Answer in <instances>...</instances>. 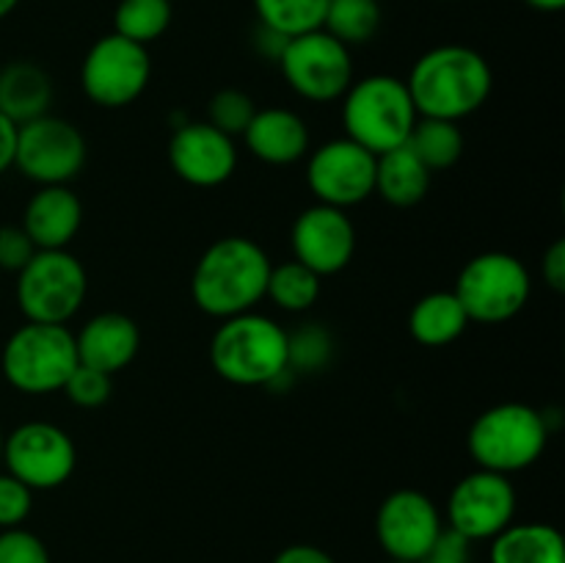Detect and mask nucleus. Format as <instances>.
I'll use <instances>...</instances> for the list:
<instances>
[{"label": "nucleus", "instance_id": "1", "mask_svg": "<svg viewBox=\"0 0 565 563\" xmlns=\"http://www.w3.org/2000/svg\"><path fill=\"white\" fill-rule=\"evenodd\" d=\"M406 88L419 116L461 121L491 97L494 72L483 53L467 44H439L414 61Z\"/></svg>", "mask_w": 565, "mask_h": 563}, {"label": "nucleus", "instance_id": "2", "mask_svg": "<svg viewBox=\"0 0 565 563\" xmlns=\"http://www.w3.org/2000/svg\"><path fill=\"white\" fill-rule=\"evenodd\" d=\"M270 257L257 241L243 235L218 237L204 248L191 274V298L210 318L252 312L265 298Z\"/></svg>", "mask_w": 565, "mask_h": 563}, {"label": "nucleus", "instance_id": "3", "mask_svg": "<svg viewBox=\"0 0 565 563\" xmlns=\"http://www.w3.org/2000/svg\"><path fill=\"white\" fill-rule=\"evenodd\" d=\"M210 364L235 386H270L287 364V331L263 312L221 320L210 340Z\"/></svg>", "mask_w": 565, "mask_h": 563}, {"label": "nucleus", "instance_id": "4", "mask_svg": "<svg viewBox=\"0 0 565 563\" xmlns=\"http://www.w3.org/2000/svg\"><path fill=\"white\" fill-rule=\"evenodd\" d=\"M550 417L530 403L508 401L475 417L467 450L475 467L500 475L522 472L544 456L550 445Z\"/></svg>", "mask_w": 565, "mask_h": 563}, {"label": "nucleus", "instance_id": "5", "mask_svg": "<svg viewBox=\"0 0 565 563\" xmlns=\"http://www.w3.org/2000/svg\"><path fill=\"white\" fill-rule=\"evenodd\" d=\"M417 119L419 114L412 103L406 81L395 75L359 77L342 94L345 138L373 155L403 147Z\"/></svg>", "mask_w": 565, "mask_h": 563}, {"label": "nucleus", "instance_id": "6", "mask_svg": "<svg viewBox=\"0 0 565 563\" xmlns=\"http://www.w3.org/2000/svg\"><path fill=\"white\" fill-rule=\"evenodd\" d=\"M77 368L75 331L55 323H31L11 331L0 353L3 379L22 395H53L64 390Z\"/></svg>", "mask_w": 565, "mask_h": 563}, {"label": "nucleus", "instance_id": "7", "mask_svg": "<svg viewBox=\"0 0 565 563\" xmlns=\"http://www.w3.org/2000/svg\"><path fill=\"white\" fill-rule=\"evenodd\" d=\"M86 293L88 274L70 248L36 252L17 274L14 285L20 312L31 323L66 326L81 312Z\"/></svg>", "mask_w": 565, "mask_h": 563}, {"label": "nucleus", "instance_id": "8", "mask_svg": "<svg viewBox=\"0 0 565 563\" xmlns=\"http://www.w3.org/2000/svg\"><path fill=\"white\" fill-rule=\"evenodd\" d=\"M452 293L463 304L469 320L497 326L516 318L527 307L533 279L516 254L483 252L463 265Z\"/></svg>", "mask_w": 565, "mask_h": 563}, {"label": "nucleus", "instance_id": "9", "mask_svg": "<svg viewBox=\"0 0 565 563\" xmlns=\"http://www.w3.org/2000/svg\"><path fill=\"white\" fill-rule=\"evenodd\" d=\"M276 64L290 92L307 103H334L353 83L351 47L323 28L287 39Z\"/></svg>", "mask_w": 565, "mask_h": 563}, {"label": "nucleus", "instance_id": "10", "mask_svg": "<svg viewBox=\"0 0 565 563\" xmlns=\"http://www.w3.org/2000/svg\"><path fill=\"white\" fill-rule=\"evenodd\" d=\"M149 77H152L149 50L114 31L99 36L81 64L83 94L94 105L108 110L136 103L147 92Z\"/></svg>", "mask_w": 565, "mask_h": 563}, {"label": "nucleus", "instance_id": "11", "mask_svg": "<svg viewBox=\"0 0 565 563\" xmlns=\"http://www.w3.org/2000/svg\"><path fill=\"white\" fill-rule=\"evenodd\" d=\"M88 147L70 119L44 114L17 127L14 169L42 185H70L83 171Z\"/></svg>", "mask_w": 565, "mask_h": 563}, {"label": "nucleus", "instance_id": "12", "mask_svg": "<svg viewBox=\"0 0 565 563\" xmlns=\"http://www.w3.org/2000/svg\"><path fill=\"white\" fill-rule=\"evenodd\" d=\"M77 467V447L61 425L31 419L3 436V469L31 491L64 486Z\"/></svg>", "mask_w": 565, "mask_h": 563}, {"label": "nucleus", "instance_id": "13", "mask_svg": "<svg viewBox=\"0 0 565 563\" xmlns=\"http://www.w3.org/2000/svg\"><path fill=\"white\" fill-rule=\"evenodd\" d=\"M516 517V489L511 475L475 467L452 486L445 508V524L469 541H491Z\"/></svg>", "mask_w": 565, "mask_h": 563}, {"label": "nucleus", "instance_id": "14", "mask_svg": "<svg viewBox=\"0 0 565 563\" xmlns=\"http://www.w3.org/2000/svg\"><path fill=\"white\" fill-rule=\"evenodd\" d=\"M307 185L318 204L356 208L375 191V155L351 138H331L307 155Z\"/></svg>", "mask_w": 565, "mask_h": 563}, {"label": "nucleus", "instance_id": "15", "mask_svg": "<svg viewBox=\"0 0 565 563\" xmlns=\"http://www.w3.org/2000/svg\"><path fill=\"white\" fill-rule=\"evenodd\" d=\"M439 506L419 489H397L375 511V539L390 561L419 563L445 530Z\"/></svg>", "mask_w": 565, "mask_h": 563}, {"label": "nucleus", "instance_id": "16", "mask_svg": "<svg viewBox=\"0 0 565 563\" xmlns=\"http://www.w3.org/2000/svg\"><path fill=\"white\" fill-rule=\"evenodd\" d=\"M292 259L326 279L351 265L356 252V226L348 210L318 204L301 210L290 230Z\"/></svg>", "mask_w": 565, "mask_h": 563}, {"label": "nucleus", "instance_id": "17", "mask_svg": "<svg viewBox=\"0 0 565 563\" xmlns=\"http://www.w3.org/2000/svg\"><path fill=\"white\" fill-rule=\"evenodd\" d=\"M169 163L188 185L218 188L235 174L237 144L210 121H185L169 138Z\"/></svg>", "mask_w": 565, "mask_h": 563}, {"label": "nucleus", "instance_id": "18", "mask_svg": "<svg viewBox=\"0 0 565 563\" xmlns=\"http://www.w3.org/2000/svg\"><path fill=\"white\" fill-rule=\"evenodd\" d=\"M77 362L99 370L105 375H116L130 368L141 348V329L125 312H99L88 318L75 331Z\"/></svg>", "mask_w": 565, "mask_h": 563}, {"label": "nucleus", "instance_id": "19", "mask_svg": "<svg viewBox=\"0 0 565 563\" xmlns=\"http://www.w3.org/2000/svg\"><path fill=\"white\" fill-rule=\"evenodd\" d=\"M83 224V202L70 185H42L22 210V230L36 252L70 248Z\"/></svg>", "mask_w": 565, "mask_h": 563}, {"label": "nucleus", "instance_id": "20", "mask_svg": "<svg viewBox=\"0 0 565 563\" xmlns=\"http://www.w3.org/2000/svg\"><path fill=\"white\" fill-rule=\"evenodd\" d=\"M241 138L248 152L268 166H292L312 149L307 121L290 108H257Z\"/></svg>", "mask_w": 565, "mask_h": 563}, {"label": "nucleus", "instance_id": "21", "mask_svg": "<svg viewBox=\"0 0 565 563\" xmlns=\"http://www.w3.org/2000/svg\"><path fill=\"white\" fill-rule=\"evenodd\" d=\"M53 81L33 61H9L0 66V114L17 127L50 114Z\"/></svg>", "mask_w": 565, "mask_h": 563}, {"label": "nucleus", "instance_id": "22", "mask_svg": "<svg viewBox=\"0 0 565 563\" xmlns=\"http://www.w3.org/2000/svg\"><path fill=\"white\" fill-rule=\"evenodd\" d=\"M430 174L423 160L403 144L384 155H375V191L392 208H414L430 191Z\"/></svg>", "mask_w": 565, "mask_h": 563}, {"label": "nucleus", "instance_id": "23", "mask_svg": "<svg viewBox=\"0 0 565 563\" xmlns=\"http://www.w3.org/2000/svg\"><path fill=\"white\" fill-rule=\"evenodd\" d=\"M489 563H565L561 530L544 522H511L491 539Z\"/></svg>", "mask_w": 565, "mask_h": 563}, {"label": "nucleus", "instance_id": "24", "mask_svg": "<svg viewBox=\"0 0 565 563\" xmlns=\"http://www.w3.org/2000/svg\"><path fill=\"white\" fill-rule=\"evenodd\" d=\"M472 323L452 290H436L419 298L408 312V334L425 348H445L456 342Z\"/></svg>", "mask_w": 565, "mask_h": 563}, {"label": "nucleus", "instance_id": "25", "mask_svg": "<svg viewBox=\"0 0 565 563\" xmlns=\"http://www.w3.org/2000/svg\"><path fill=\"white\" fill-rule=\"evenodd\" d=\"M406 147L423 160V166L430 174H436V171L452 169L461 160L467 141H463V132L458 127V121L419 116Z\"/></svg>", "mask_w": 565, "mask_h": 563}, {"label": "nucleus", "instance_id": "26", "mask_svg": "<svg viewBox=\"0 0 565 563\" xmlns=\"http://www.w3.org/2000/svg\"><path fill=\"white\" fill-rule=\"evenodd\" d=\"M320 290H323V279L298 259L270 265L265 298H270L285 312H307V309H312L318 304Z\"/></svg>", "mask_w": 565, "mask_h": 563}, {"label": "nucleus", "instance_id": "27", "mask_svg": "<svg viewBox=\"0 0 565 563\" xmlns=\"http://www.w3.org/2000/svg\"><path fill=\"white\" fill-rule=\"evenodd\" d=\"M381 20L384 14H381L379 0H329L323 31L340 39L345 47H356V44L373 42Z\"/></svg>", "mask_w": 565, "mask_h": 563}, {"label": "nucleus", "instance_id": "28", "mask_svg": "<svg viewBox=\"0 0 565 563\" xmlns=\"http://www.w3.org/2000/svg\"><path fill=\"white\" fill-rule=\"evenodd\" d=\"M171 0H119L114 9V33L149 47L171 25Z\"/></svg>", "mask_w": 565, "mask_h": 563}, {"label": "nucleus", "instance_id": "29", "mask_svg": "<svg viewBox=\"0 0 565 563\" xmlns=\"http://www.w3.org/2000/svg\"><path fill=\"white\" fill-rule=\"evenodd\" d=\"M252 3L259 25L292 39L323 28L329 0H252Z\"/></svg>", "mask_w": 565, "mask_h": 563}, {"label": "nucleus", "instance_id": "30", "mask_svg": "<svg viewBox=\"0 0 565 563\" xmlns=\"http://www.w3.org/2000/svg\"><path fill=\"white\" fill-rule=\"evenodd\" d=\"M334 359V337L323 323H303L287 331V364L292 373H320Z\"/></svg>", "mask_w": 565, "mask_h": 563}, {"label": "nucleus", "instance_id": "31", "mask_svg": "<svg viewBox=\"0 0 565 563\" xmlns=\"http://www.w3.org/2000/svg\"><path fill=\"white\" fill-rule=\"evenodd\" d=\"M257 105L241 88H218L207 103V119L215 130H221L230 138H241L246 127L252 125Z\"/></svg>", "mask_w": 565, "mask_h": 563}, {"label": "nucleus", "instance_id": "32", "mask_svg": "<svg viewBox=\"0 0 565 563\" xmlns=\"http://www.w3.org/2000/svg\"><path fill=\"white\" fill-rule=\"evenodd\" d=\"M61 392H64V395L70 397V403H75L77 408H97L110 401L114 375H105L99 373V370L86 368V364L77 362V368L72 370Z\"/></svg>", "mask_w": 565, "mask_h": 563}, {"label": "nucleus", "instance_id": "33", "mask_svg": "<svg viewBox=\"0 0 565 563\" xmlns=\"http://www.w3.org/2000/svg\"><path fill=\"white\" fill-rule=\"evenodd\" d=\"M33 508V491L22 480L0 469V530L22 528Z\"/></svg>", "mask_w": 565, "mask_h": 563}, {"label": "nucleus", "instance_id": "34", "mask_svg": "<svg viewBox=\"0 0 565 563\" xmlns=\"http://www.w3.org/2000/svg\"><path fill=\"white\" fill-rule=\"evenodd\" d=\"M0 563H50V552L31 530L9 528L0 530Z\"/></svg>", "mask_w": 565, "mask_h": 563}, {"label": "nucleus", "instance_id": "35", "mask_svg": "<svg viewBox=\"0 0 565 563\" xmlns=\"http://www.w3.org/2000/svg\"><path fill=\"white\" fill-rule=\"evenodd\" d=\"M33 254H36V246H33L31 237L25 235L22 226H0V268L11 270V274H20Z\"/></svg>", "mask_w": 565, "mask_h": 563}, {"label": "nucleus", "instance_id": "36", "mask_svg": "<svg viewBox=\"0 0 565 563\" xmlns=\"http://www.w3.org/2000/svg\"><path fill=\"white\" fill-rule=\"evenodd\" d=\"M419 563H472V541L456 530L445 528Z\"/></svg>", "mask_w": 565, "mask_h": 563}, {"label": "nucleus", "instance_id": "37", "mask_svg": "<svg viewBox=\"0 0 565 563\" xmlns=\"http://www.w3.org/2000/svg\"><path fill=\"white\" fill-rule=\"evenodd\" d=\"M541 274H544V282L555 293L565 290V241L557 237L550 248L544 252V263H541Z\"/></svg>", "mask_w": 565, "mask_h": 563}, {"label": "nucleus", "instance_id": "38", "mask_svg": "<svg viewBox=\"0 0 565 563\" xmlns=\"http://www.w3.org/2000/svg\"><path fill=\"white\" fill-rule=\"evenodd\" d=\"M274 563H337L326 550L315 544H290L276 552Z\"/></svg>", "mask_w": 565, "mask_h": 563}, {"label": "nucleus", "instance_id": "39", "mask_svg": "<svg viewBox=\"0 0 565 563\" xmlns=\"http://www.w3.org/2000/svg\"><path fill=\"white\" fill-rule=\"evenodd\" d=\"M14 149H17V125L0 114V177L14 169Z\"/></svg>", "mask_w": 565, "mask_h": 563}, {"label": "nucleus", "instance_id": "40", "mask_svg": "<svg viewBox=\"0 0 565 563\" xmlns=\"http://www.w3.org/2000/svg\"><path fill=\"white\" fill-rule=\"evenodd\" d=\"M285 44H287V39L281 36V33L270 31V28L259 25L257 22V31H254V47H257L259 55H265V59H270V61H279Z\"/></svg>", "mask_w": 565, "mask_h": 563}, {"label": "nucleus", "instance_id": "41", "mask_svg": "<svg viewBox=\"0 0 565 563\" xmlns=\"http://www.w3.org/2000/svg\"><path fill=\"white\" fill-rule=\"evenodd\" d=\"M524 3L535 11H544V14H557L565 9V0H524Z\"/></svg>", "mask_w": 565, "mask_h": 563}, {"label": "nucleus", "instance_id": "42", "mask_svg": "<svg viewBox=\"0 0 565 563\" xmlns=\"http://www.w3.org/2000/svg\"><path fill=\"white\" fill-rule=\"evenodd\" d=\"M17 6H20V0H0V20H6Z\"/></svg>", "mask_w": 565, "mask_h": 563}, {"label": "nucleus", "instance_id": "43", "mask_svg": "<svg viewBox=\"0 0 565 563\" xmlns=\"http://www.w3.org/2000/svg\"><path fill=\"white\" fill-rule=\"evenodd\" d=\"M3 431H0V469H3Z\"/></svg>", "mask_w": 565, "mask_h": 563}, {"label": "nucleus", "instance_id": "44", "mask_svg": "<svg viewBox=\"0 0 565 563\" xmlns=\"http://www.w3.org/2000/svg\"><path fill=\"white\" fill-rule=\"evenodd\" d=\"M386 563H401V561H386Z\"/></svg>", "mask_w": 565, "mask_h": 563}, {"label": "nucleus", "instance_id": "45", "mask_svg": "<svg viewBox=\"0 0 565 563\" xmlns=\"http://www.w3.org/2000/svg\"><path fill=\"white\" fill-rule=\"evenodd\" d=\"M445 3H450V0H445Z\"/></svg>", "mask_w": 565, "mask_h": 563}]
</instances>
